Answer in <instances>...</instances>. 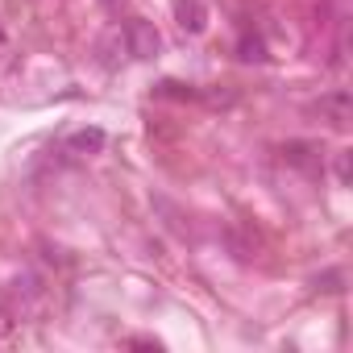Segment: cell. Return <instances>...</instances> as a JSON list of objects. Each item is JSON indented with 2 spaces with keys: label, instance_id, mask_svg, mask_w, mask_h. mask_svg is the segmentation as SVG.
<instances>
[{
  "label": "cell",
  "instance_id": "obj_1",
  "mask_svg": "<svg viewBox=\"0 0 353 353\" xmlns=\"http://www.w3.org/2000/svg\"><path fill=\"white\" fill-rule=\"evenodd\" d=\"M125 46H129V54L133 59H154L158 50H162V38H158V30L150 26V21H129L125 26Z\"/></svg>",
  "mask_w": 353,
  "mask_h": 353
},
{
  "label": "cell",
  "instance_id": "obj_7",
  "mask_svg": "<svg viewBox=\"0 0 353 353\" xmlns=\"http://www.w3.org/2000/svg\"><path fill=\"white\" fill-rule=\"evenodd\" d=\"M336 179H341V183H349V154H341V158H336Z\"/></svg>",
  "mask_w": 353,
  "mask_h": 353
},
{
  "label": "cell",
  "instance_id": "obj_9",
  "mask_svg": "<svg viewBox=\"0 0 353 353\" xmlns=\"http://www.w3.org/2000/svg\"><path fill=\"white\" fill-rule=\"evenodd\" d=\"M104 5H117V0H104Z\"/></svg>",
  "mask_w": 353,
  "mask_h": 353
},
{
  "label": "cell",
  "instance_id": "obj_5",
  "mask_svg": "<svg viewBox=\"0 0 353 353\" xmlns=\"http://www.w3.org/2000/svg\"><path fill=\"white\" fill-rule=\"evenodd\" d=\"M279 154H283V162H291V166H312L316 145H312V141H287Z\"/></svg>",
  "mask_w": 353,
  "mask_h": 353
},
{
  "label": "cell",
  "instance_id": "obj_3",
  "mask_svg": "<svg viewBox=\"0 0 353 353\" xmlns=\"http://www.w3.org/2000/svg\"><path fill=\"white\" fill-rule=\"evenodd\" d=\"M320 117L332 125V129H345L349 125V96L345 92H332V96H320Z\"/></svg>",
  "mask_w": 353,
  "mask_h": 353
},
{
  "label": "cell",
  "instance_id": "obj_2",
  "mask_svg": "<svg viewBox=\"0 0 353 353\" xmlns=\"http://www.w3.org/2000/svg\"><path fill=\"white\" fill-rule=\"evenodd\" d=\"M104 150V129H75L67 141H63V154H71V158H88V154H100Z\"/></svg>",
  "mask_w": 353,
  "mask_h": 353
},
{
  "label": "cell",
  "instance_id": "obj_8",
  "mask_svg": "<svg viewBox=\"0 0 353 353\" xmlns=\"http://www.w3.org/2000/svg\"><path fill=\"white\" fill-rule=\"evenodd\" d=\"M9 332H13V320H9L5 312H0V336H9Z\"/></svg>",
  "mask_w": 353,
  "mask_h": 353
},
{
  "label": "cell",
  "instance_id": "obj_6",
  "mask_svg": "<svg viewBox=\"0 0 353 353\" xmlns=\"http://www.w3.org/2000/svg\"><path fill=\"white\" fill-rule=\"evenodd\" d=\"M237 50H241V59H245V63H262V59H266V46H262V38H258V34H241Z\"/></svg>",
  "mask_w": 353,
  "mask_h": 353
},
{
  "label": "cell",
  "instance_id": "obj_4",
  "mask_svg": "<svg viewBox=\"0 0 353 353\" xmlns=\"http://www.w3.org/2000/svg\"><path fill=\"white\" fill-rule=\"evenodd\" d=\"M174 13H179V26H183L188 34H204L208 13H204L200 0H174Z\"/></svg>",
  "mask_w": 353,
  "mask_h": 353
}]
</instances>
